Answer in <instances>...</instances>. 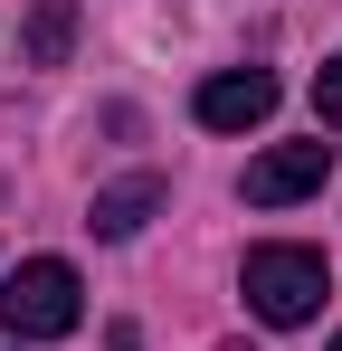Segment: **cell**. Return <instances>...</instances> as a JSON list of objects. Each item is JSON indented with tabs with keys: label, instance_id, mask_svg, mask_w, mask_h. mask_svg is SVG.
I'll use <instances>...</instances> for the list:
<instances>
[{
	"label": "cell",
	"instance_id": "obj_1",
	"mask_svg": "<svg viewBox=\"0 0 342 351\" xmlns=\"http://www.w3.org/2000/svg\"><path fill=\"white\" fill-rule=\"evenodd\" d=\"M238 285L257 304V323H314L333 294V266H323V247H247Z\"/></svg>",
	"mask_w": 342,
	"mask_h": 351
},
{
	"label": "cell",
	"instance_id": "obj_2",
	"mask_svg": "<svg viewBox=\"0 0 342 351\" xmlns=\"http://www.w3.org/2000/svg\"><path fill=\"white\" fill-rule=\"evenodd\" d=\"M0 323H10L19 342H57V332H76V323H86V285H76V266H67V256H29V266H10V285H0Z\"/></svg>",
	"mask_w": 342,
	"mask_h": 351
},
{
	"label": "cell",
	"instance_id": "obj_3",
	"mask_svg": "<svg viewBox=\"0 0 342 351\" xmlns=\"http://www.w3.org/2000/svg\"><path fill=\"white\" fill-rule=\"evenodd\" d=\"M190 114L209 123V133H247V123L276 114V76H266V66H219V76L190 95Z\"/></svg>",
	"mask_w": 342,
	"mask_h": 351
},
{
	"label": "cell",
	"instance_id": "obj_4",
	"mask_svg": "<svg viewBox=\"0 0 342 351\" xmlns=\"http://www.w3.org/2000/svg\"><path fill=\"white\" fill-rule=\"evenodd\" d=\"M323 171H333V143H276V152H257L247 162V199L257 209H285V199H304V190H323Z\"/></svg>",
	"mask_w": 342,
	"mask_h": 351
},
{
	"label": "cell",
	"instance_id": "obj_5",
	"mask_svg": "<svg viewBox=\"0 0 342 351\" xmlns=\"http://www.w3.org/2000/svg\"><path fill=\"white\" fill-rule=\"evenodd\" d=\"M162 199H171V180H162V171H133V180H114V190H95L86 228H95V237H133L152 209H162Z\"/></svg>",
	"mask_w": 342,
	"mask_h": 351
},
{
	"label": "cell",
	"instance_id": "obj_6",
	"mask_svg": "<svg viewBox=\"0 0 342 351\" xmlns=\"http://www.w3.org/2000/svg\"><path fill=\"white\" fill-rule=\"evenodd\" d=\"M67 48H76V0H38L29 29H19V58L29 66H67Z\"/></svg>",
	"mask_w": 342,
	"mask_h": 351
},
{
	"label": "cell",
	"instance_id": "obj_7",
	"mask_svg": "<svg viewBox=\"0 0 342 351\" xmlns=\"http://www.w3.org/2000/svg\"><path fill=\"white\" fill-rule=\"evenodd\" d=\"M314 114L342 123V58H323V76H314Z\"/></svg>",
	"mask_w": 342,
	"mask_h": 351
},
{
	"label": "cell",
	"instance_id": "obj_8",
	"mask_svg": "<svg viewBox=\"0 0 342 351\" xmlns=\"http://www.w3.org/2000/svg\"><path fill=\"white\" fill-rule=\"evenodd\" d=\"M219 351H247V342H219Z\"/></svg>",
	"mask_w": 342,
	"mask_h": 351
},
{
	"label": "cell",
	"instance_id": "obj_9",
	"mask_svg": "<svg viewBox=\"0 0 342 351\" xmlns=\"http://www.w3.org/2000/svg\"><path fill=\"white\" fill-rule=\"evenodd\" d=\"M323 351H342V332H333V342H323Z\"/></svg>",
	"mask_w": 342,
	"mask_h": 351
}]
</instances>
